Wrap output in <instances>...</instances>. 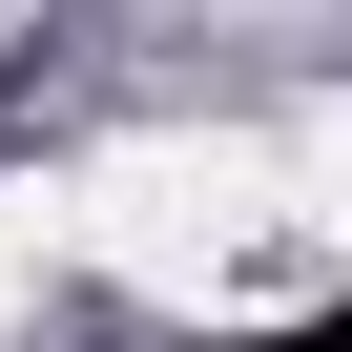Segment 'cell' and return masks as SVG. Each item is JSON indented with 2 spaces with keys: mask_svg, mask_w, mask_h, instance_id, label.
<instances>
[{
  "mask_svg": "<svg viewBox=\"0 0 352 352\" xmlns=\"http://www.w3.org/2000/svg\"><path fill=\"white\" fill-rule=\"evenodd\" d=\"M270 166H290V208H311V249L352 270V104H311V124H290Z\"/></svg>",
  "mask_w": 352,
  "mask_h": 352,
  "instance_id": "cell-2",
  "label": "cell"
},
{
  "mask_svg": "<svg viewBox=\"0 0 352 352\" xmlns=\"http://www.w3.org/2000/svg\"><path fill=\"white\" fill-rule=\"evenodd\" d=\"M42 228L83 270H124L145 311H290V290H331V249H311L270 145H104V166L42 187Z\"/></svg>",
  "mask_w": 352,
  "mask_h": 352,
  "instance_id": "cell-1",
  "label": "cell"
}]
</instances>
